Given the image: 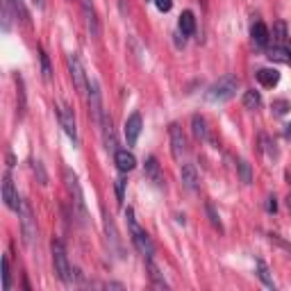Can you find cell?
Segmentation results:
<instances>
[{
	"instance_id": "obj_1",
	"label": "cell",
	"mask_w": 291,
	"mask_h": 291,
	"mask_svg": "<svg viewBox=\"0 0 291 291\" xmlns=\"http://www.w3.org/2000/svg\"><path fill=\"white\" fill-rule=\"evenodd\" d=\"M125 218H128V227H130V234H132V243L137 246V250H139V253L144 255L146 259L152 257V255H155V246H152V239L148 237V232L139 227V223H137V218H135V210H132V207H128V210H125Z\"/></svg>"
},
{
	"instance_id": "obj_2",
	"label": "cell",
	"mask_w": 291,
	"mask_h": 291,
	"mask_svg": "<svg viewBox=\"0 0 291 291\" xmlns=\"http://www.w3.org/2000/svg\"><path fill=\"white\" fill-rule=\"evenodd\" d=\"M237 86H239V80L234 75H223L218 82L210 86V91H207V100L210 103H227L234 98L237 93Z\"/></svg>"
},
{
	"instance_id": "obj_3",
	"label": "cell",
	"mask_w": 291,
	"mask_h": 291,
	"mask_svg": "<svg viewBox=\"0 0 291 291\" xmlns=\"http://www.w3.org/2000/svg\"><path fill=\"white\" fill-rule=\"evenodd\" d=\"M18 218H21V234L25 246L32 248L34 241H37V218L32 214V207L27 205L25 200H21V207H18Z\"/></svg>"
},
{
	"instance_id": "obj_4",
	"label": "cell",
	"mask_w": 291,
	"mask_h": 291,
	"mask_svg": "<svg viewBox=\"0 0 291 291\" xmlns=\"http://www.w3.org/2000/svg\"><path fill=\"white\" fill-rule=\"evenodd\" d=\"M64 182H66V189H69L71 198H73V205H75V212H77V216H80V223H86L84 194H82V187H80V182H77L75 173L66 168V171H64Z\"/></svg>"
},
{
	"instance_id": "obj_5",
	"label": "cell",
	"mask_w": 291,
	"mask_h": 291,
	"mask_svg": "<svg viewBox=\"0 0 291 291\" xmlns=\"http://www.w3.org/2000/svg\"><path fill=\"white\" fill-rule=\"evenodd\" d=\"M53 264H55V273L60 278L64 285H71L73 282V275H71V264H69V257H66V250H64V243L62 241H53Z\"/></svg>"
},
{
	"instance_id": "obj_6",
	"label": "cell",
	"mask_w": 291,
	"mask_h": 291,
	"mask_svg": "<svg viewBox=\"0 0 291 291\" xmlns=\"http://www.w3.org/2000/svg\"><path fill=\"white\" fill-rule=\"evenodd\" d=\"M66 62H69V71H71V77H73V84H75L77 93L89 91V77H86V73H84V66H82L80 57H77L75 53H71Z\"/></svg>"
},
{
	"instance_id": "obj_7",
	"label": "cell",
	"mask_w": 291,
	"mask_h": 291,
	"mask_svg": "<svg viewBox=\"0 0 291 291\" xmlns=\"http://www.w3.org/2000/svg\"><path fill=\"white\" fill-rule=\"evenodd\" d=\"M89 107H91L93 121L100 125V121L105 116V109H103V93H100V86H98L96 80H89Z\"/></svg>"
},
{
	"instance_id": "obj_8",
	"label": "cell",
	"mask_w": 291,
	"mask_h": 291,
	"mask_svg": "<svg viewBox=\"0 0 291 291\" xmlns=\"http://www.w3.org/2000/svg\"><path fill=\"white\" fill-rule=\"evenodd\" d=\"M168 132H171V152L175 159H182V155L187 152V139H184L182 135V128H180L178 123H173L171 128H168Z\"/></svg>"
},
{
	"instance_id": "obj_9",
	"label": "cell",
	"mask_w": 291,
	"mask_h": 291,
	"mask_svg": "<svg viewBox=\"0 0 291 291\" xmlns=\"http://www.w3.org/2000/svg\"><path fill=\"white\" fill-rule=\"evenodd\" d=\"M141 128H144V123H141V114L132 112L128 116V121H125V139H128V146L137 144V139H139V135H141Z\"/></svg>"
},
{
	"instance_id": "obj_10",
	"label": "cell",
	"mask_w": 291,
	"mask_h": 291,
	"mask_svg": "<svg viewBox=\"0 0 291 291\" xmlns=\"http://www.w3.org/2000/svg\"><path fill=\"white\" fill-rule=\"evenodd\" d=\"M2 200H5V205L14 212H18V207H21V198H18L16 189H14V182H11L9 173L2 178Z\"/></svg>"
},
{
	"instance_id": "obj_11",
	"label": "cell",
	"mask_w": 291,
	"mask_h": 291,
	"mask_svg": "<svg viewBox=\"0 0 291 291\" xmlns=\"http://www.w3.org/2000/svg\"><path fill=\"white\" fill-rule=\"evenodd\" d=\"M82 14H84L89 34H91L93 39H98V37H100V23H98V16H96V9H93L91 0H82Z\"/></svg>"
},
{
	"instance_id": "obj_12",
	"label": "cell",
	"mask_w": 291,
	"mask_h": 291,
	"mask_svg": "<svg viewBox=\"0 0 291 291\" xmlns=\"http://www.w3.org/2000/svg\"><path fill=\"white\" fill-rule=\"evenodd\" d=\"M60 123L64 128V132L73 139V144H77V128H75V116L71 112L69 107H62L60 109Z\"/></svg>"
},
{
	"instance_id": "obj_13",
	"label": "cell",
	"mask_w": 291,
	"mask_h": 291,
	"mask_svg": "<svg viewBox=\"0 0 291 291\" xmlns=\"http://www.w3.org/2000/svg\"><path fill=\"white\" fill-rule=\"evenodd\" d=\"M114 162H116V168H119L121 173H128L137 166V159L130 150H116L114 152Z\"/></svg>"
},
{
	"instance_id": "obj_14",
	"label": "cell",
	"mask_w": 291,
	"mask_h": 291,
	"mask_svg": "<svg viewBox=\"0 0 291 291\" xmlns=\"http://www.w3.org/2000/svg\"><path fill=\"white\" fill-rule=\"evenodd\" d=\"M180 175H182V184L189 189V191H196V189H198L200 178H198V171H196L194 164H184Z\"/></svg>"
},
{
	"instance_id": "obj_15",
	"label": "cell",
	"mask_w": 291,
	"mask_h": 291,
	"mask_svg": "<svg viewBox=\"0 0 291 291\" xmlns=\"http://www.w3.org/2000/svg\"><path fill=\"white\" fill-rule=\"evenodd\" d=\"M146 178L150 180L155 187H164L162 168H159V164H157L155 157H148V162H146Z\"/></svg>"
},
{
	"instance_id": "obj_16",
	"label": "cell",
	"mask_w": 291,
	"mask_h": 291,
	"mask_svg": "<svg viewBox=\"0 0 291 291\" xmlns=\"http://www.w3.org/2000/svg\"><path fill=\"white\" fill-rule=\"evenodd\" d=\"M100 125H103V137H105V148L112 152H116V135H114V128H112V119H109L107 114L103 116V121H100Z\"/></svg>"
},
{
	"instance_id": "obj_17",
	"label": "cell",
	"mask_w": 291,
	"mask_h": 291,
	"mask_svg": "<svg viewBox=\"0 0 291 291\" xmlns=\"http://www.w3.org/2000/svg\"><path fill=\"white\" fill-rule=\"evenodd\" d=\"M255 77H257L259 84H262V86H269V89L280 82V73H278L275 69H259L257 73H255Z\"/></svg>"
},
{
	"instance_id": "obj_18",
	"label": "cell",
	"mask_w": 291,
	"mask_h": 291,
	"mask_svg": "<svg viewBox=\"0 0 291 291\" xmlns=\"http://www.w3.org/2000/svg\"><path fill=\"white\" fill-rule=\"evenodd\" d=\"M146 264H148V273H150V280H152V285L157 287V289H166V280H164V275H162V271H159V266L155 264V259L152 257H148L146 259Z\"/></svg>"
},
{
	"instance_id": "obj_19",
	"label": "cell",
	"mask_w": 291,
	"mask_h": 291,
	"mask_svg": "<svg viewBox=\"0 0 291 291\" xmlns=\"http://www.w3.org/2000/svg\"><path fill=\"white\" fill-rule=\"evenodd\" d=\"M191 132H194L196 139H210V132H207V123L203 116H198V114H194L191 116Z\"/></svg>"
},
{
	"instance_id": "obj_20",
	"label": "cell",
	"mask_w": 291,
	"mask_h": 291,
	"mask_svg": "<svg viewBox=\"0 0 291 291\" xmlns=\"http://www.w3.org/2000/svg\"><path fill=\"white\" fill-rule=\"evenodd\" d=\"M250 37H253V41L257 43V46H266V43H269V39H271L269 27H266L264 23H255L253 30H250Z\"/></svg>"
},
{
	"instance_id": "obj_21",
	"label": "cell",
	"mask_w": 291,
	"mask_h": 291,
	"mask_svg": "<svg viewBox=\"0 0 291 291\" xmlns=\"http://www.w3.org/2000/svg\"><path fill=\"white\" fill-rule=\"evenodd\" d=\"M180 32L184 34V37H191V34L196 32V18L191 11H182V16H180Z\"/></svg>"
},
{
	"instance_id": "obj_22",
	"label": "cell",
	"mask_w": 291,
	"mask_h": 291,
	"mask_svg": "<svg viewBox=\"0 0 291 291\" xmlns=\"http://www.w3.org/2000/svg\"><path fill=\"white\" fill-rule=\"evenodd\" d=\"M105 232H107V241L109 246H112L116 253L121 255V243H119V232H116V227H114V221L109 218V216H105Z\"/></svg>"
},
{
	"instance_id": "obj_23",
	"label": "cell",
	"mask_w": 291,
	"mask_h": 291,
	"mask_svg": "<svg viewBox=\"0 0 291 291\" xmlns=\"http://www.w3.org/2000/svg\"><path fill=\"white\" fill-rule=\"evenodd\" d=\"M9 2H11V9H14L16 21H21L23 25H30V14H27L25 5H23V0H9Z\"/></svg>"
},
{
	"instance_id": "obj_24",
	"label": "cell",
	"mask_w": 291,
	"mask_h": 291,
	"mask_svg": "<svg viewBox=\"0 0 291 291\" xmlns=\"http://www.w3.org/2000/svg\"><path fill=\"white\" fill-rule=\"evenodd\" d=\"M255 266H257V275H259V280L264 282L269 289H275V282H273V278H271V271H269V266L262 262V259H257L255 262Z\"/></svg>"
},
{
	"instance_id": "obj_25",
	"label": "cell",
	"mask_w": 291,
	"mask_h": 291,
	"mask_svg": "<svg viewBox=\"0 0 291 291\" xmlns=\"http://www.w3.org/2000/svg\"><path fill=\"white\" fill-rule=\"evenodd\" d=\"M269 60H273V62H287V64H289V50H287L285 43H280V46H273V48L269 50Z\"/></svg>"
},
{
	"instance_id": "obj_26",
	"label": "cell",
	"mask_w": 291,
	"mask_h": 291,
	"mask_svg": "<svg viewBox=\"0 0 291 291\" xmlns=\"http://www.w3.org/2000/svg\"><path fill=\"white\" fill-rule=\"evenodd\" d=\"M11 16H14L11 2L9 0H2V32H9L11 30Z\"/></svg>"
},
{
	"instance_id": "obj_27",
	"label": "cell",
	"mask_w": 291,
	"mask_h": 291,
	"mask_svg": "<svg viewBox=\"0 0 291 291\" xmlns=\"http://www.w3.org/2000/svg\"><path fill=\"white\" fill-rule=\"evenodd\" d=\"M243 105H246V109H257L262 105V98L257 91H246L243 93Z\"/></svg>"
},
{
	"instance_id": "obj_28",
	"label": "cell",
	"mask_w": 291,
	"mask_h": 291,
	"mask_svg": "<svg viewBox=\"0 0 291 291\" xmlns=\"http://www.w3.org/2000/svg\"><path fill=\"white\" fill-rule=\"evenodd\" d=\"M273 39H275V46L285 43V39H287V25L282 21H278L273 25Z\"/></svg>"
},
{
	"instance_id": "obj_29",
	"label": "cell",
	"mask_w": 291,
	"mask_h": 291,
	"mask_svg": "<svg viewBox=\"0 0 291 291\" xmlns=\"http://www.w3.org/2000/svg\"><path fill=\"white\" fill-rule=\"evenodd\" d=\"M239 175H241V182L243 184L253 182V168H250L248 162H239Z\"/></svg>"
},
{
	"instance_id": "obj_30",
	"label": "cell",
	"mask_w": 291,
	"mask_h": 291,
	"mask_svg": "<svg viewBox=\"0 0 291 291\" xmlns=\"http://www.w3.org/2000/svg\"><path fill=\"white\" fill-rule=\"evenodd\" d=\"M2 289H11V271H9V259H2Z\"/></svg>"
},
{
	"instance_id": "obj_31",
	"label": "cell",
	"mask_w": 291,
	"mask_h": 291,
	"mask_svg": "<svg viewBox=\"0 0 291 291\" xmlns=\"http://www.w3.org/2000/svg\"><path fill=\"white\" fill-rule=\"evenodd\" d=\"M41 55V57H39V60H41V75H43V80L46 82H50V77H53V71H50V62H48V55L43 53H39Z\"/></svg>"
},
{
	"instance_id": "obj_32",
	"label": "cell",
	"mask_w": 291,
	"mask_h": 291,
	"mask_svg": "<svg viewBox=\"0 0 291 291\" xmlns=\"http://www.w3.org/2000/svg\"><path fill=\"white\" fill-rule=\"evenodd\" d=\"M271 107H273V112L278 114V116H285V114L291 109V103H289V100H273V105H271Z\"/></svg>"
},
{
	"instance_id": "obj_33",
	"label": "cell",
	"mask_w": 291,
	"mask_h": 291,
	"mask_svg": "<svg viewBox=\"0 0 291 291\" xmlns=\"http://www.w3.org/2000/svg\"><path fill=\"white\" fill-rule=\"evenodd\" d=\"M205 212H207V216H210V223L216 227V230H223V225H221V218H218V214L214 212V207H212V203H207L205 205Z\"/></svg>"
},
{
	"instance_id": "obj_34",
	"label": "cell",
	"mask_w": 291,
	"mask_h": 291,
	"mask_svg": "<svg viewBox=\"0 0 291 291\" xmlns=\"http://www.w3.org/2000/svg\"><path fill=\"white\" fill-rule=\"evenodd\" d=\"M262 144H264V152L269 159H278V150H275V144H271L269 137H262Z\"/></svg>"
},
{
	"instance_id": "obj_35",
	"label": "cell",
	"mask_w": 291,
	"mask_h": 291,
	"mask_svg": "<svg viewBox=\"0 0 291 291\" xmlns=\"http://www.w3.org/2000/svg\"><path fill=\"white\" fill-rule=\"evenodd\" d=\"M32 168H34V173L39 175V182H41V184L48 182V175H46V171H43V164H41V162H34Z\"/></svg>"
},
{
	"instance_id": "obj_36",
	"label": "cell",
	"mask_w": 291,
	"mask_h": 291,
	"mask_svg": "<svg viewBox=\"0 0 291 291\" xmlns=\"http://www.w3.org/2000/svg\"><path fill=\"white\" fill-rule=\"evenodd\" d=\"M116 198H119V203H123V191H125V180L123 178H119L116 180Z\"/></svg>"
},
{
	"instance_id": "obj_37",
	"label": "cell",
	"mask_w": 291,
	"mask_h": 291,
	"mask_svg": "<svg viewBox=\"0 0 291 291\" xmlns=\"http://www.w3.org/2000/svg\"><path fill=\"white\" fill-rule=\"evenodd\" d=\"M155 5H157V9L159 11H171L173 0H155Z\"/></svg>"
},
{
	"instance_id": "obj_38",
	"label": "cell",
	"mask_w": 291,
	"mask_h": 291,
	"mask_svg": "<svg viewBox=\"0 0 291 291\" xmlns=\"http://www.w3.org/2000/svg\"><path fill=\"white\" fill-rule=\"evenodd\" d=\"M271 241H275V243H278V246H282V248H285L287 253L291 255V246H289V243H285V241H282V239L278 237V234H271Z\"/></svg>"
},
{
	"instance_id": "obj_39",
	"label": "cell",
	"mask_w": 291,
	"mask_h": 291,
	"mask_svg": "<svg viewBox=\"0 0 291 291\" xmlns=\"http://www.w3.org/2000/svg\"><path fill=\"white\" fill-rule=\"evenodd\" d=\"M266 210H269V212H275V210H278V205H275V198H273V196H271L269 203H266Z\"/></svg>"
},
{
	"instance_id": "obj_40",
	"label": "cell",
	"mask_w": 291,
	"mask_h": 291,
	"mask_svg": "<svg viewBox=\"0 0 291 291\" xmlns=\"http://www.w3.org/2000/svg\"><path fill=\"white\" fill-rule=\"evenodd\" d=\"M107 289H123V285H121V282H107Z\"/></svg>"
},
{
	"instance_id": "obj_41",
	"label": "cell",
	"mask_w": 291,
	"mask_h": 291,
	"mask_svg": "<svg viewBox=\"0 0 291 291\" xmlns=\"http://www.w3.org/2000/svg\"><path fill=\"white\" fill-rule=\"evenodd\" d=\"M285 135H287V137H289V139H291V123H289V125H287V130H285Z\"/></svg>"
},
{
	"instance_id": "obj_42",
	"label": "cell",
	"mask_w": 291,
	"mask_h": 291,
	"mask_svg": "<svg viewBox=\"0 0 291 291\" xmlns=\"http://www.w3.org/2000/svg\"><path fill=\"white\" fill-rule=\"evenodd\" d=\"M287 207H289V212H291V194L287 196Z\"/></svg>"
},
{
	"instance_id": "obj_43",
	"label": "cell",
	"mask_w": 291,
	"mask_h": 291,
	"mask_svg": "<svg viewBox=\"0 0 291 291\" xmlns=\"http://www.w3.org/2000/svg\"><path fill=\"white\" fill-rule=\"evenodd\" d=\"M34 5H37V7H43V0H34Z\"/></svg>"
},
{
	"instance_id": "obj_44",
	"label": "cell",
	"mask_w": 291,
	"mask_h": 291,
	"mask_svg": "<svg viewBox=\"0 0 291 291\" xmlns=\"http://www.w3.org/2000/svg\"><path fill=\"white\" fill-rule=\"evenodd\" d=\"M287 50H289V64H291V46L287 43Z\"/></svg>"
}]
</instances>
